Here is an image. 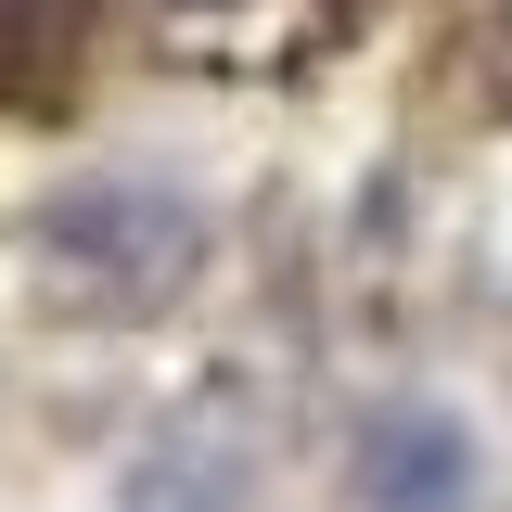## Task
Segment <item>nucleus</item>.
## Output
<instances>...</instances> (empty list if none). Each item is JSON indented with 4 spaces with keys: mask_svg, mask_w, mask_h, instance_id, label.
Returning a JSON list of instances; mask_svg holds the SVG:
<instances>
[{
    "mask_svg": "<svg viewBox=\"0 0 512 512\" xmlns=\"http://www.w3.org/2000/svg\"><path fill=\"white\" fill-rule=\"evenodd\" d=\"M39 244H52L64 269H90V282H116V295H167V282H192L205 231H192L180 192L103 180V192H64L52 218H39Z\"/></svg>",
    "mask_w": 512,
    "mask_h": 512,
    "instance_id": "1",
    "label": "nucleus"
},
{
    "mask_svg": "<svg viewBox=\"0 0 512 512\" xmlns=\"http://www.w3.org/2000/svg\"><path fill=\"white\" fill-rule=\"evenodd\" d=\"M474 500V436L448 410H384L359 436V512H461Z\"/></svg>",
    "mask_w": 512,
    "mask_h": 512,
    "instance_id": "2",
    "label": "nucleus"
}]
</instances>
